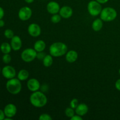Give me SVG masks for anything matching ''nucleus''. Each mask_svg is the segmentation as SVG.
Returning <instances> with one entry per match:
<instances>
[{
	"instance_id": "1",
	"label": "nucleus",
	"mask_w": 120,
	"mask_h": 120,
	"mask_svg": "<svg viewBox=\"0 0 120 120\" xmlns=\"http://www.w3.org/2000/svg\"><path fill=\"white\" fill-rule=\"evenodd\" d=\"M30 104L36 108H42L46 105L48 98L42 91H36L32 92L29 97Z\"/></svg>"
},
{
	"instance_id": "2",
	"label": "nucleus",
	"mask_w": 120,
	"mask_h": 120,
	"mask_svg": "<svg viewBox=\"0 0 120 120\" xmlns=\"http://www.w3.org/2000/svg\"><path fill=\"white\" fill-rule=\"evenodd\" d=\"M49 54L55 57H61L66 55L68 51L66 45L63 42H56L53 43L49 47Z\"/></svg>"
},
{
	"instance_id": "3",
	"label": "nucleus",
	"mask_w": 120,
	"mask_h": 120,
	"mask_svg": "<svg viewBox=\"0 0 120 120\" xmlns=\"http://www.w3.org/2000/svg\"><path fill=\"white\" fill-rule=\"evenodd\" d=\"M6 89L9 93L16 95L19 93L22 90V84L18 78L9 79L6 83Z\"/></svg>"
},
{
	"instance_id": "4",
	"label": "nucleus",
	"mask_w": 120,
	"mask_h": 120,
	"mask_svg": "<svg viewBox=\"0 0 120 120\" xmlns=\"http://www.w3.org/2000/svg\"><path fill=\"white\" fill-rule=\"evenodd\" d=\"M100 15V18L104 22H111L117 18V12L112 7H105L102 9Z\"/></svg>"
},
{
	"instance_id": "5",
	"label": "nucleus",
	"mask_w": 120,
	"mask_h": 120,
	"mask_svg": "<svg viewBox=\"0 0 120 120\" xmlns=\"http://www.w3.org/2000/svg\"><path fill=\"white\" fill-rule=\"evenodd\" d=\"M102 9L103 8H102L101 4L97 2L96 0H92L88 3V12L92 16H97L99 15Z\"/></svg>"
},
{
	"instance_id": "6",
	"label": "nucleus",
	"mask_w": 120,
	"mask_h": 120,
	"mask_svg": "<svg viewBox=\"0 0 120 120\" xmlns=\"http://www.w3.org/2000/svg\"><path fill=\"white\" fill-rule=\"evenodd\" d=\"M37 52L32 48H26L22 52L21 55V59L25 62L29 63L36 58Z\"/></svg>"
},
{
	"instance_id": "7",
	"label": "nucleus",
	"mask_w": 120,
	"mask_h": 120,
	"mask_svg": "<svg viewBox=\"0 0 120 120\" xmlns=\"http://www.w3.org/2000/svg\"><path fill=\"white\" fill-rule=\"evenodd\" d=\"M18 18L22 21L29 20L32 15V10L29 7H23L20 8L18 11Z\"/></svg>"
},
{
	"instance_id": "8",
	"label": "nucleus",
	"mask_w": 120,
	"mask_h": 120,
	"mask_svg": "<svg viewBox=\"0 0 120 120\" xmlns=\"http://www.w3.org/2000/svg\"><path fill=\"white\" fill-rule=\"evenodd\" d=\"M1 72L4 77L8 80L14 78L16 74L15 68L10 65H7L4 67L1 70Z\"/></svg>"
},
{
	"instance_id": "9",
	"label": "nucleus",
	"mask_w": 120,
	"mask_h": 120,
	"mask_svg": "<svg viewBox=\"0 0 120 120\" xmlns=\"http://www.w3.org/2000/svg\"><path fill=\"white\" fill-rule=\"evenodd\" d=\"M28 32L32 37L36 38L41 35L42 29L38 24L36 23H32L28 26Z\"/></svg>"
},
{
	"instance_id": "10",
	"label": "nucleus",
	"mask_w": 120,
	"mask_h": 120,
	"mask_svg": "<svg viewBox=\"0 0 120 120\" xmlns=\"http://www.w3.org/2000/svg\"><path fill=\"white\" fill-rule=\"evenodd\" d=\"M27 87L29 91L32 92L38 91L41 89V84L38 80L35 78H31L29 79L26 83Z\"/></svg>"
},
{
	"instance_id": "11",
	"label": "nucleus",
	"mask_w": 120,
	"mask_h": 120,
	"mask_svg": "<svg viewBox=\"0 0 120 120\" xmlns=\"http://www.w3.org/2000/svg\"><path fill=\"white\" fill-rule=\"evenodd\" d=\"M4 111L6 117L12 118L17 112V108L15 104L9 103L5 105Z\"/></svg>"
},
{
	"instance_id": "12",
	"label": "nucleus",
	"mask_w": 120,
	"mask_h": 120,
	"mask_svg": "<svg viewBox=\"0 0 120 120\" xmlns=\"http://www.w3.org/2000/svg\"><path fill=\"white\" fill-rule=\"evenodd\" d=\"M46 9L49 14L53 15V14H58L59 12L60 7V5L59 4L58 2L52 1L48 2V4H47Z\"/></svg>"
},
{
	"instance_id": "13",
	"label": "nucleus",
	"mask_w": 120,
	"mask_h": 120,
	"mask_svg": "<svg viewBox=\"0 0 120 120\" xmlns=\"http://www.w3.org/2000/svg\"><path fill=\"white\" fill-rule=\"evenodd\" d=\"M59 14H60L62 18L69 19L73 15V11L72 8L69 6H63L60 8Z\"/></svg>"
},
{
	"instance_id": "14",
	"label": "nucleus",
	"mask_w": 120,
	"mask_h": 120,
	"mask_svg": "<svg viewBox=\"0 0 120 120\" xmlns=\"http://www.w3.org/2000/svg\"><path fill=\"white\" fill-rule=\"evenodd\" d=\"M11 45L12 49L14 51H18L21 49L22 46V41L21 38L17 35H14L11 41Z\"/></svg>"
},
{
	"instance_id": "15",
	"label": "nucleus",
	"mask_w": 120,
	"mask_h": 120,
	"mask_svg": "<svg viewBox=\"0 0 120 120\" xmlns=\"http://www.w3.org/2000/svg\"><path fill=\"white\" fill-rule=\"evenodd\" d=\"M65 59L70 63H74L78 59V53L75 50H70L67 52L65 55Z\"/></svg>"
},
{
	"instance_id": "16",
	"label": "nucleus",
	"mask_w": 120,
	"mask_h": 120,
	"mask_svg": "<svg viewBox=\"0 0 120 120\" xmlns=\"http://www.w3.org/2000/svg\"><path fill=\"white\" fill-rule=\"evenodd\" d=\"M89 111V107L85 103H80L79 104L77 107L75 109L76 114L79 116H85Z\"/></svg>"
},
{
	"instance_id": "17",
	"label": "nucleus",
	"mask_w": 120,
	"mask_h": 120,
	"mask_svg": "<svg viewBox=\"0 0 120 120\" xmlns=\"http://www.w3.org/2000/svg\"><path fill=\"white\" fill-rule=\"evenodd\" d=\"M103 26V21L101 18H97L93 22L91 28L95 32H99Z\"/></svg>"
},
{
	"instance_id": "18",
	"label": "nucleus",
	"mask_w": 120,
	"mask_h": 120,
	"mask_svg": "<svg viewBox=\"0 0 120 120\" xmlns=\"http://www.w3.org/2000/svg\"><path fill=\"white\" fill-rule=\"evenodd\" d=\"M46 45L45 42L43 40H38L34 43V49L36 50L37 52H43L46 49Z\"/></svg>"
},
{
	"instance_id": "19",
	"label": "nucleus",
	"mask_w": 120,
	"mask_h": 120,
	"mask_svg": "<svg viewBox=\"0 0 120 120\" xmlns=\"http://www.w3.org/2000/svg\"><path fill=\"white\" fill-rule=\"evenodd\" d=\"M29 71L26 69H21L19 70L17 75V78L20 81H25L29 78Z\"/></svg>"
},
{
	"instance_id": "20",
	"label": "nucleus",
	"mask_w": 120,
	"mask_h": 120,
	"mask_svg": "<svg viewBox=\"0 0 120 120\" xmlns=\"http://www.w3.org/2000/svg\"><path fill=\"white\" fill-rule=\"evenodd\" d=\"M12 47L11 44L7 43V42H4L0 46V50L1 52L4 54H8L11 52Z\"/></svg>"
},
{
	"instance_id": "21",
	"label": "nucleus",
	"mask_w": 120,
	"mask_h": 120,
	"mask_svg": "<svg viewBox=\"0 0 120 120\" xmlns=\"http://www.w3.org/2000/svg\"><path fill=\"white\" fill-rule=\"evenodd\" d=\"M42 62H43V66L46 68H49V67L51 66L53 62V56L50 54L46 55L42 60Z\"/></svg>"
},
{
	"instance_id": "22",
	"label": "nucleus",
	"mask_w": 120,
	"mask_h": 120,
	"mask_svg": "<svg viewBox=\"0 0 120 120\" xmlns=\"http://www.w3.org/2000/svg\"><path fill=\"white\" fill-rule=\"evenodd\" d=\"M64 113H65V115L66 116V117H68V118H71L73 116H74L75 115V109H72L71 107H68L66 109L65 111H64Z\"/></svg>"
},
{
	"instance_id": "23",
	"label": "nucleus",
	"mask_w": 120,
	"mask_h": 120,
	"mask_svg": "<svg viewBox=\"0 0 120 120\" xmlns=\"http://www.w3.org/2000/svg\"><path fill=\"white\" fill-rule=\"evenodd\" d=\"M62 18L61 17V16L59 14H56L52 15V16H51V22L53 23H58L60 22L61 19H62Z\"/></svg>"
},
{
	"instance_id": "24",
	"label": "nucleus",
	"mask_w": 120,
	"mask_h": 120,
	"mask_svg": "<svg viewBox=\"0 0 120 120\" xmlns=\"http://www.w3.org/2000/svg\"><path fill=\"white\" fill-rule=\"evenodd\" d=\"M4 36L5 37L7 38V39H11L14 36V33L12 29H7L4 31Z\"/></svg>"
},
{
	"instance_id": "25",
	"label": "nucleus",
	"mask_w": 120,
	"mask_h": 120,
	"mask_svg": "<svg viewBox=\"0 0 120 120\" xmlns=\"http://www.w3.org/2000/svg\"><path fill=\"white\" fill-rule=\"evenodd\" d=\"M11 56L9 53L8 54H4L2 56V62L5 63V64H9L11 62Z\"/></svg>"
},
{
	"instance_id": "26",
	"label": "nucleus",
	"mask_w": 120,
	"mask_h": 120,
	"mask_svg": "<svg viewBox=\"0 0 120 120\" xmlns=\"http://www.w3.org/2000/svg\"><path fill=\"white\" fill-rule=\"evenodd\" d=\"M39 120H52V117L51 116L46 113L42 114L39 117Z\"/></svg>"
},
{
	"instance_id": "27",
	"label": "nucleus",
	"mask_w": 120,
	"mask_h": 120,
	"mask_svg": "<svg viewBox=\"0 0 120 120\" xmlns=\"http://www.w3.org/2000/svg\"><path fill=\"white\" fill-rule=\"evenodd\" d=\"M79 100L77 98H73L70 103V107L75 110V109L77 107V105H79Z\"/></svg>"
},
{
	"instance_id": "28",
	"label": "nucleus",
	"mask_w": 120,
	"mask_h": 120,
	"mask_svg": "<svg viewBox=\"0 0 120 120\" xmlns=\"http://www.w3.org/2000/svg\"><path fill=\"white\" fill-rule=\"evenodd\" d=\"M46 53L43 52H37V56H36V58L39 59V60H43L44 57H45Z\"/></svg>"
},
{
	"instance_id": "29",
	"label": "nucleus",
	"mask_w": 120,
	"mask_h": 120,
	"mask_svg": "<svg viewBox=\"0 0 120 120\" xmlns=\"http://www.w3.org/2000/svg\"><path fill=\"white\" fill-rule=\"evenodd\" d=\"M41 89L42 92L45 93L46 92V91H48V89H49V87H48V85H46V84H43V85L41 86Z\"/></svg>"
},
{
	"instance_id": "30",
	"label": "nucleus",
	"mask_w": 120,
	"mask_h": 120,
	"mask_svg": "<svg viewBox=\"0 0 120 120\" xmlns=\"http://www.w3.org/2000/svg\"><path fill=\"white\" fill-rule=\"evenodd\" d=\"M70 119H71V120H83V118H82V116L76 114L74 116H73Z\"/></svg>"
},
{
	"instance_id": "31",
	"label": "nucleus",
	"mask_w": 120,
	"mask_h": 120,
	"mask_svg": "<svg viewBox=\"0 0 120 120\" xmlns=\"http://www.w3.org/2000/svg\"><path fill=\"white\" fill-rule=\"evenodd\" d=\"M115 87L117 90L120 91V79L116 81V83H115Z\"/></svg>"
},
{
	"instance_id": "32",
	"label": "nucleus",
	"mask_w": 120,
	"mask_h": 120,
	"mask_svg": "<svg viewBox=\"0 0 120 120\" xmlns=\"http://www.w3.org/2000/svg\"><path fill=\"white\" fill-rule=\"evenodd\" d=\"M5 115L4 111V110H2L0 109V120H4V118H5Z\"/></svg>"
},
{
	"instance_id": "33",
	"label": "nucleus",
	"mask_w": 120,
	"mask_h": 120,
	"mask_svg": "<svg viewBox=\"0 0 120 120\" xmlns=\"http://www.w3.org/2000/svg\"><path fill=\"white\" fill-rule=\"evenodd\" d=\"M4 15H5L4 10V9L2 8V7H0V19L3 18L4 16Z\"/></svg>"
},
{
	"instance_id": "34",
	"label": "nucleus",
	"mask_w": 120,
	"mask_h": 120,
	"mask_svg": "<svg viewBox=\"0 0 120 120\" xmlns=\"http://www.w3.org/2000/svg\"><path fill=\"white\" fill-rule=\"evenodd\" d=\"M96 1L99 2V3H100L101 4H104L107 3L109 0H96Z\"/></svg>"
},
{
	"instance_id": "35",
	"label": "nucleus",
	"mask_w": 120,
	"mask_h": 120,
	"mask_svg": "<svg viewBox=\"0 0 120 120\" xmlns=\"http://www.w3.org/2000/svg\"><path fill=\"white\" fill-rule=\"evenodd\" d=\"M5 25V22L4 20H2V19H0V28H2V27L4 26Z\"/></svg>"
},
{
	"instance_id": "36",
	"label": "nucleus",
	"mask_w": 120,
	"mask_h": 120,
	"mask_svg": "<svg viewBox=\"0 0 120 120\" xmlns=\"http://www.w3.org/2000/svg\"><path fill=\"white\" fill-rule=\"evenodd\" d=\"M24 1H25V2H26V3L31 4V3H32L33 2H34V0H24Z\"/></svg>"
},
{
	"instance_id": "37",
	"label": "nucleus",
	"mask_w": 120,
	"mask_h": 120,
	"mask_svg": "<svg viewBox=\"0 0 120 120\" xmlns=\"http://www.w3.org/2000/svg\"><path fill=\"white\" fill-rule=\"evenodd\" d=\"M118 73H119V75H120V69H119V71H118Z\"/></svg>"
},
{
	"instance_id": "38",
	"label": "nucleus",
	"mask_w": 120,
	"mask_h": 120,
	"mask_svg": "<svg viewBox=\"0 0 120 120\" xmlns=\"http://www.w3.org/2000/svg\"><path fill=\"white\" fill-rule=\"evenodd\" d=\"M1 68H0V73H1Z\"/></svg>"
}]
</instances>
